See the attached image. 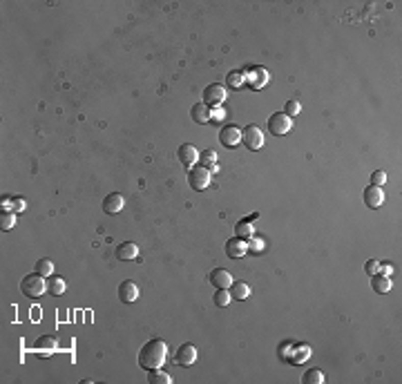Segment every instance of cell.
<instances>
[{
    "label": "cell",
    "mask_w": 402,
    "mask_h": 384,
    "mask_svg": "<svg viewBox=\"0 0 402 384\" xmlns=\"http://www.w3.org/2000/svg\"><path fill=\"white\" fill-rule=\"evenodd\" d=\"M165 360H168V344L163 340H150L147 344H143L139 353V366L145 371L161 369Z\"/></svg>",
    "instance_id": "obj_1"
},
{
    "label": "cell",
    "mask_w": 402,
    "mask_h": 384,
    "mask_svg": "<svg viewBox=\"0 0 402 384\" xmlns=\"http://www.w3.org/2000/svg\"><path fill=\"white\" fill-rule=\"evenodd\" d=\"M20 291H22V295H25V297H29V299H38L40 295H43V293L47 291V281H45V277H43V275H38V273L22 277V281H20Z\"/></svg>",
    "instance_id": "obj_2"
},
{
    "label": "cell",
    "mask_w": 402,
    "mask_h": 384,
    "mask_svg": "<svg viewBox=\"0 0 402 384\" xmlns=\"http://www.w3.org/2000/svg\"><path fill=\"white\" fill-rule=\"evenodd\" d=\"M188 183H190L192 190H206L210 186V170H206L204 165H192L190 172H188Z\"/></svg>",
    "instance_id": "obj_3"
},
{
    "label": "cell",
    "mask_w": 402,
    "mask_h": 384,
    "mask_svg": "<svg viewBox=\"0 0 402 384\" xmlns=\"http://www.w3.org/2000/svg\"><path fill=\"white\" fill-rule=\"evenodd\" d=\"M201 101H204L206 108H217V105H221L223 101H226V90H223V85H219V83H210V85L204 90V94H201Z\"/></svg>",
    "instance_id": "obj_4"
},
{
    "label": "cell",
    "mask_w": 402,
    "mask_h": 384,
    "mask_svg": "<svg viewBox=\"0 0 402 384\" xmlns=\"http://www.w3.org/2000/svg\"><path fill=\"white\" fill-rule=\"evenodd\" d=\"M268 130L275 137H284V134H288L293 130V119L286 116L284 112H277V114H273L268 119Z\"/></svg>",
    "instance_id": "obj_5"
},
{
    "label": "cell",
    "mask_w": 402,
    "mask_h": 384,
    "mask_svg": "<svg viewBox=\"0 0 402 384\" xmlns=\"http://www.w3.org/2000/svg\"><path fill=\"white\" fill-rule=\"evenodd\" d=\"M241 143H244L248 150H259L264 145V132L257 125H248L246 130H241Z\"/></svg>",
    "instance_id": "obj_6"
},
{
    "label": "cell",
    "mask_w": 402,
    "mask_h": 384,
    "mask_svg": "<svg viewBox=\"0 0 402 384\" xmlns=\"http://www.w3.org/2000/svg\"><path fill=\"white\" fill-rule=\"evenodd\" d=\"M219 141L226 147H237L241 143V130L237 125H223L219 132Z\"/></svg>",
    "instance_id": "obj_7"
},
{
    "label": "cell",
    "mask_w": 402,
    "mask_h": 384,
    "mask_svg": "<svg viewBox=\"0 0 402 384\" xmlns=\"http://www.w3.org/2000/svg\"><path fill=\"white\" fill-rule=\"evenodd\" d=\"M119 299H121L123 304L137 302V299H139V286H137L134 281H130V279L121 281V284H119Z\"/></svg>",
    "instance_id": "obj_8"
},
{
    "label": "cell",
    "mask_w": 402,
    "mask_h": 384,
    "mask_svg": "<svg viewBox=\"0 0 402 384\" xmlns=\"http://www.w3.org/2000/svg\"><path fill=\"white\" fill-rule=\"evenodd\" d=\"M362 197H364L366 208H380V206L384 203V192H382V188H378V186L364 188Z\"/></svg>",
    "instance_id": "obj_9"
},
{
    "label": "cell",
    "mask_w": 402,
    "mask_h": 384,
    "mask_svg": "<svg viewBox=\"0 0 402 384\" xmlns=\"http://www.w3.org/2000/svg\"><path fill=\"white\" fill-rule=\"evenodd\" d=\"M246 252H248V244L241 237H233L226 241V255L230 259H239V257H244Z\"/></svg>",
    "instance_id": "obj_10"
},
{
    "label": "cell",
    "mask_w": 402,
    "mask_h": 384,
    "mask_svg": "<svg viewBox=\"0 0 402 384\" xmlns=\"http://www.w3.org/2000/svg\"><path fill=\"white\" fill-rule=\"evenodd\" d=\"M174 360H177V364H181V366H192L197 362V348L192 344H181Z\"/></svg>",
    "instance_id": "obj_11"
},
{
    "label": "cell",
    "mask_w": 402,
    "mask_h": 384,
    "mask_svg": "<svg viewBox=\"0 0 402 384\" xmlns=\"http://www.w3.org/2000/svg\"><path fill=\"white\" fill-rule=\"evenodd\" d=\"M177 155H179V161H181L183 165H188V168H192V165L199 161V150H197V147H194L192 143H183V145L179 147V152H177Z\"/></svg>",
    "instance_id": "obj_12"
},
{
    "label": "cell",
    "mask_w": 402,
    "mask_h": 384,
    "mask_svg": "<svg viewBox=\"0 0 402 384\" xmlns=\"http://www.w3.org/2000/svg\"><path fill=\"white\" fill-rule=\"evenodd\" d=\"M34 348H36V355L38 357H49V355H54L56 353V348H58V342L54 340V338H40L36 344H34Z\"/></svg>",
    "instance_id": "obj_13"
},
{
    "label": "cell",
    "mask_w": 402,
    "mask_h": 384,
    "mask_svg": "<svg viewBox=\"0 0 402 384\" xmlns=\"http://www.w3.org/2000/svg\"><path fill=\"white\" fill-rule=\"evenodd\" d=\"M139 257V246L134 241H123V244L116 246V259L121 262H130V259Z\"/></svg>",
    "instance_id": "obj_14"
},
{
    "label": "cell",
    "mask_w": 402,
    "mask_h": 384,
    "mask_svg": "<svg viewBox=\"0 0 402 384\" xmlns=\"http://www.w3.org/2000/svg\"><path fill=\"white\" fill-rule=\"evenodd\" d=\"M233 281H235L233 275H230L226 268H215L210 273V284L215 288H230V284H233Z\"/></svg>",
    "instance_id": "obj_15"
},
{
    "label": "cell",
    "mask_w": 402,
    "mask_h": 384,
    "mask_svg": "<svg viewBox=\"0 0 402 384\" xmlns=\"http://www.w3.org/2000/svg\"><path fill=\"white\" fill-rule=\"evenodd\" d=\"M123 197L119 192H112V194H108V197L103 199V212L105 215H116V212H121L123 210Z\"/></svg>",
    "instance_id": "obj_16"
},
{
    "label": "cell",
    "mask_w": 402,
    "mask_h": 384,
    "mask_svg": "<svg viewBox=\"0 0 402 384\" xmlns=\"http://www.w3.org/2000/svg\"><path fill=\"white\" fill-rule=\"evenodd\" d=\"M371 286H373L375 293H389V291H391V281H389V277L380 275V273L371 275Z\"/></svg>",
    "instance_id": "obj_17"
},
{
    "label": "cell",
    "mask_w": 402,
    "mask_h": 384,
    "mask_svg": "<svg viewBox=\"0 0 402 384\" xmlns=\"http://www.w3.org/2000/svg\"><path fill=\"white\" fill-rule=\"evenodd\" d=\"M190 116H192L194 123H208L210 121V108H206L204 103H197V105H192Z\"/></svg>",
    "instance_id": "obj_18"
},
{
    "label": "cell",
    "mask_w": 402,
    "mask_h": 384,
    "mask_svg": "<svg viewBox=\"0 0 402 384\" xmlns=\"http://www.w3.org/2000/svg\"><path fill=\"white\" fill-rule=\"evenodd\" d=\"M228 291L233 295V299H246L248 295H250V286H248L246 281H233Z\"/></svg>",
    "instance_id": "obj_19"
},
{
    "label": "cell",
    "mask_w": 402,
    "mask_h": 384,
    "mask_svg": "<svg viewBox=\"0 0 402 384\" xmlns=\"http://www.w3.org/2000/svg\"><path fill=\"white\" fill-rule=\"evenodd\" d=\"M199 159H201V165H204L206 170H217V152L215 150H204L199 155Z\"/></svg>",
    "instance_id": "obj_20"
},
{
    "label": "cell",
    "mask_w": 402,
    "mask_h": 384,
    "mask_svg": "<svg viewBox=\"0 0 402 384\" xmlns=\"http://www.w3.org/2000/svg\"><path fill=\"white\" fill-rule=\"evenodd\" d=\"M65 288H67V284H65L63 277H52L49 281H47V291H49L54 297H58V295L65 293Z\"/></svg>",
    "instance_id": "obj_21"
},
{
    "label": "cell",
    "mask_w": 402,
    "mask_h": 384,
    "mask_svg": "<svg viewBox=\"0 0 402 384\" xmlns=\"http://www.w3.org/2000/svg\"><path fill=\"white\" fill-rule=\"evenodd\" d=\"M302 382H304V384H322L324 382V373L320 369H311V371H306V373H304Z\"/></svg>",
    "instance_id": "obj_22"
},
{
    "label": "cell",
    "mask_w": 402,
    "mask_h": 384,
    "mask_svg": "<svg viewBox=\"0 0 402 384\" xmlns=\"http://www.w3.org/2000/svg\"><path fill=\"white\" fill-rule=\"evenodd\" d=\"M36 273L43 275V277H49L54 273V264H52V259H38L36 262Z\"/></svg>",
    "instance_id": "obj_23"
},
{
    "label": "cell",
    "mask_w": 402,
    "mask_h": 384,
    "mask_svg": "<svg viewBox=\"0 0 402 384\" xmlns=\"http://www.w3.org/2000/svg\"><path fill=\"white\" fill-rule=\"evenodd\" d=\"M230 302H233V295H230L228 288H217V293H215V304H217V306H228Z\"/></svg>",
    "instance_id": "obj_24"
},
{
    "label": "cell",
    "mask_w": 402,
    "mask_h": 384,
    "mask_svg": "<svg viewBox=\"0 0 402 384\" xmlns=\"http://www.w3.org/2000/svg\"><path fill=\"white\" fill-rule=\"evenodd\" d=\"M14 226H16V215H14V212H3V215H0V228L11 230Z\"/></svg>",
    "instance_id": "obj_25"
},
{
    "label": "cell",
    "mask_w": 402,
    "mask_h": 384,
    "mask_svg": "<svg viewBox=\"0 0 402 384\" xmlns=\"http://www.w3.org/2000/svg\"><path fill=\"white\" fill-rule=\"evenodd\" d=\"M172 380H170V375L168 373H161V371H152L150 373V384H170Z\"/></svg>",
    "instance_id": "obj_26"
},
{
    "label": "cell",
    "mask_w": 402,
    "mask_h": 384,
    "mask_svg": "<svg viewBox=\"0 0 402 384\" xmlns=\"http://www.w3.org/2000/svg\"><path fill=\"white\" fill-rule=\"evenodd\" d=\"M299 112H302V105H299L297 101H288V103H284V114L291 116V119H293V116H297Z\"/></svg>",
    "instance_id": "obj_27"
},
{
    "label": "cell",
    "mask_w": 402,
    "mask_h": 384,
    "mask_svg": "<svg viewBox=\"0 0 402 384\" xmlns=\"http://www.w3.org/2000/svg\"><path fill=\"white\" fill-rule=\"evenodd\" d=\"M226 81H228L230 87H239L241 83H244V74H241V72H230Z\"/></svg>",
    "instance_id": "obj_28"
},
{
    "label": "cell",
    "mask_w": 402,
    "mask_h": 384,
    "mask_svg": "<svg viewBox=\"0 0 402 384\" xmlns=\"http://www.w3.org/2000/svg\"><path fill=\"white\" fill-rule=\"evenodd\" d=\"M387 181V172H382V170H375L373 174H371V186H378L382 188V183Z\"/></svg>",
    "instance_id": "obj_29"
},
{
    "label": "cell",
    "mask_w": 402,
    "mask_h": 384,
    "mask_svg": "<svg viewBox=\"0 0 402 384\" xmlns=\"http://www.w3.org/2000/svg\"><path fill=\"white\" fill-rule=\"evenodd\" d=\"M253 233H255V230H253L250 221H241L237 226V237H248V235H253Z\"/></svg>",
    "instance_id": "obj_30"
},
{
    "label": "cell",
    "mask_w": 402,
    "mask_h": 384,
    "mask_svg": "<svg viewBox=\"0 0 402 384\" xmlns=\"http://www.w3.org/2000/svg\"><path fill=\"white\" fill-rule=\"evenodd\" d=\"M378 270H380V262H375V259H369V262H366V273H369V275H375Z\"/></svg>",
    "instance_id": "obj_31"
},
{
    "label": "cell",
    "mask_w": 402,
    "mask_h": 384,
    "mask_svg": "<svg viewBox=\"0 0 402 384\" xmlns=\"http://www.w3.org/2000/svg\"><path fill=\"white\" fill-rule=\"evenodd\" d=\"M250 248H253V250H257V252H262L264 250V241L262 239H253L250 244H248V250H250Z\"/></svg>",
    "instance_id": "obj_32"
},
{
    "label": "cell",
    "mask_w": 402,
    "mask_h": 384,
    "mask_svg": "<svg viewBox=\"0 0 402 384\" xmlns=\"http://www.w3.org/2000/svg\"><path fill=\"white\" fill-rule=\"evenodd\" d=\"M11 210H14V212H22V210H25V201H22V199H16L14 206H11Z\"/></svg>",
    "instance_id": "obj_33"
},
{
    "label": "cell",
    "mask_w": 402,
    "mask_h": 384,
    "mask_svg": "<svg viewBox=\"0 0 402 384\" xmlns=\"http://www.w3.org/2000/svg\"><path fill=\"white\" fill-rule=\"evenodd\" d=\"M378 273H382V275H387V277H389V275H391V266H389V264H382Z\"/></svg>",
    "instance_id": "obj_34"
}]
</instances>
